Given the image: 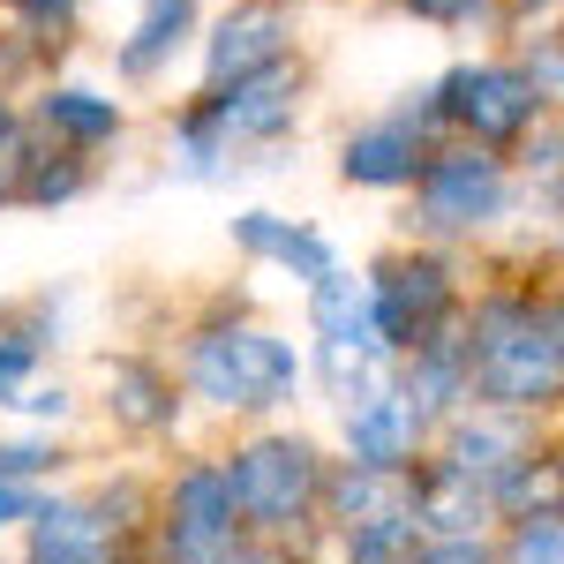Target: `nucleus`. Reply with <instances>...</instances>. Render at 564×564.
Returning a JSON list of instances; mask_svg holds the SVG:
<instances>
[{
	"label": "nucleus",
	"mask_w": 564,
	"mask_h": 564,
	"mask_svg": "<svg viewBox=\"0 0 564 564\" xmlns=\"http://www.w3.org/2000/svg\"><path fill=\"white\" fill-rule=\"evenodd\" d=\"M84 188H90L84 151L31 135V143L15 151V166H8V212H61V204H76Z\"/></svg>",
	"instance_id": "20"
},
{
	"label": "nucleus",
	"mask_w": 564,
	"mask_h": 564,
	"mask_svg": "<svg viewBox=\"0 0 564 564\" xmlns=\"http://www.w3.org/2000/svg\"><path fill=\"white\" fill-rule=\"evenodd\" d=\"M459 302H467V286H459V263L444 249H399V257L369 263V324H377L384 354H406Z\"/></svg>",
	"instance_id": "8"
},
{
	"label": "nucleus",
	"mask_w": 564,
	"mask_h": 564,
	"mask_svg": "<svg viewBox=\"0 0 564 564\" xmlns=\"http://www.w3.org/2000/svg\"><path fill=\"white\" fill-rule=\"evenodd\" d=\"M0 212H8V181H0Z\"/></svg>",
	"instance_id": "36"
},
{
	"label": "nucleus",
	"mask_w": 564,
	"mask_h": 564,
	"mask_svg": "<svg viewBox=\"0 0 564 564\" xmlns=\"http://www.w3.org/2000/svg\"><path fill=\"white\" fill-rule=\"evenodd\" d=\"M226 489H234V512L241 534L263 542H316V489H324V444L302 430H257L241 436L234 452H218Z\"/></svg>",
	"instance_id": "4"
},
{
	"label": "nucleus",
	"mask_w": 564,
	"mask_h": 564,
	"mask_svg": "<svg viewBox=\"0 0 564 564\" xmlns=\"http://www.w3.org/2000/svg\"><path fill=\"white\" fill-rule=\"evenodd\" d=\"M188 399H181V377L151 354H113L106 361V422L121 436H174Z\"/></svg>",
	"instance_id": "15"
},
{
	"label": "nucleus",
	"mask_w": 564,
	"mask_h": 564,
	"mask_svg": "<svg viewBox=\"0 0 564 564\" xmlns=\"http://www.w3.org/2000/svg\"><path fill=\"white\" fill-rule=\"evenodd\" d=\"M76 8H84V0H8L15 31H23L31 45H53L61 31H68V23H76Z\"/></svg>",
	"instance_id": "27"
},
{
	"label": "nucleus",
	"mask_w": 564,
	"mask_h": 564,
	"mask_svg": "<svg viewBox=\"0 0 564 564\" xmlns=\"http://www.w3.org/2000/svg\"><path fill=\"white\" fill-rule=\"evenodd\" d=\"M8 414H31V422H53L61 430V422H76V391L68 384H23Z\"/></svg>",
	"instance_id": "29"
},
{
	"label": "nucleus",
	"mask_w": 564,
	"mask_h": 564,
	"mask_svg": "<svg viewBox=\"0 0 564 564\" xmlns=\"http://www.w3.org/2000/svg\"><path fill=\"white\" fill-rule=\"evenodd\" d=\"M557 0H497V15H512V23H534V15H550Z\"/></svg>",
	"instance_id": "34"
},
{
	"label": "nucleus",
	"mask_w": 564,
	"mask_h": 564,
	"mask_svg": "<svg viewBox=\"0 0 564 564\" xmlns=\"http://www.w3.org/2000/svg\"><path fill=\"white\" fill-rule=\"evenodd\" d=\"M542 452H557V444H550V430H542V414L481 406V399H467L452 422H436V430H430V459L459 467V475L481 481L489 497H497L505 481L520 475V467H534Z\"/></svg>",
	"instance_id": "9"
},
{
	"label": "nucleus",
	"mask_w": 564,
	"mask_h": 564,
	"mask_svg": "<svg viewBox=\"0 0 564 564\" xmlns=\"http://www.w3.org/2000/svg\"><path fill=\"white\" fill-rule=\"evenodd\" d=\"M151 557L159 564H226L241 542V512L218 459H188L166 489H151Z\"/></svg>",
	"instance_id": "7"
},
{
	"label": "nucleus",
	"mask_w": 564,
	"mask_h": 564,
	"mask_svg": "<svg viewBox=\"0 0 564 564\" xmlns=\"http://www.w3.org/2000/svg\"><path fill=\"white\" fill-rule=\"evenodd\" d=\"M23 143H31V113L0 90V181H8V166H15V151H23Z\"/></svg>",
	"instance_id": "33"
},
{
	"label": "nucleus",
	"mask_w": 564,
	"mask_h": 564,
	"mask_svg": "<svg viewBox=\"0 0 564 564\" xmlns=\"http://www.w3.org/2000/svg\"><path fill=\"white\" fill-rule=\"evenodd\" d=\"M436 121L459 143H481V151H520L527 135L550 121V106L534 98V84L520 76V61H459L430 84Z\"/></svg>",
	"instance_id": "6"
},
{
	"label": "nucleus",
	"mask_w": 564,
	"mask_h": 564,
	"mask_svg": "<svg viewBox=\"0 0 564 564\" xmlns=\"http://www.w3.org/2000/svg\"><path fill=\"white\" fill-rule=\"evenodd\" d=\"M196 15H204L196 0H135L129 39L113 45V76H121V84H159L181 53H188Z\"/></svg>",
	"instance_id": "19"
},
{
	"label": "nucleus",
	"mask_w": 564,
	"mask_h": 564,
	"mask_svg": "<svg viewBox=\"0 0 564 564\" xmlns=\"http://www.w3.org/2000/svg\"><path fill=\"white\" fill-rule=\"evenodd\" d=\"M308 384L324 391L332 406H354V399H369V391L391 384V354L377 347V339H361V347H316Z\"/></svg>",
	"instance_id": "22"
},
{
	"label": "nucleus",
	"mask_w": 564,
	"mask_h": 564,
	"mask_svg": "<svg viewBox=\"0 0 564 564\" xmlns=\"http://www.w3.org/2000/svg\"><path fill=\"white\" fill-rule=\"evenodd\" d=\"M45 354H53V324H45V302L8 308L0 316V406H15V391L39 384Z\"/></svg>",
	"instance_id": "23"
},
{
	"label": "nucleus",
	"mask_w": 564,
	"mask_h": 564,
	"mask_svg": "<svg viewBox=\"0 0 564 564\" xmlns=\"http://www.w3.org/2000/svg\"><path fill=\"white\" fill-rule=\"evenodd\" d=\"M31 135L45 143H68V151H106V143H121L129 135V113H121V98H106V90L90 84H45L39 106H31Z\"/></svg>",
	"instance_id": "18"
},
{
	"label": "nucleus",
	"mask_w": 564,
	"mask_h": 564,
	"mask_svg": "<svg viewBox=\"0 0 564 564\" xmlns=\"http://www.w3.org/2000/svg\"><path fill=\"white\" fill-rule=\"evenodd\" d=\"M391 384L399 399L422 414V422H452L467 399H475V377H467V302L452 308L444 324H430L406 354H391Z\"/></svg>",
	"instance_id": "10"
},
{
	"label": "nucleus",
	"mask_w": 564,
	"mask_h": 564,
	"mask_svg": "<svg viewBox=\"0 0 564 564\" xmlns=\"http://www.w3.org/2000/svg\"><path fill=\"white\" fill-rule=\"evenodd\" d=\"M302 129V68L271 61L241 84L196 90L174 113V181H226L241 166H257L249 151H279L286 135Z\"/></svg>",
	"instance_id": "2"
},
{
	"label": "nucleus",
	"mask_w": 564,
	"mask_h": 564,
	"mask_svg": "<svg viewBox=\"0 0 564 564\" xmlns=\"http://www.w3.org/2000/svg\"><path fill=\"white\" fill-rule=\"evenodd\" d=\"M520 76L534 84V98H542V106L557 113V90H564V53H557V39H550V31H542V39H534V45L520 53Z\"/></svg>",
	"instance_id": "28"
},
{
	"label": "nucleus",
	"mask_w": 564,
	"mask_h": 564,
	"mask_svg": "<svg viewBox=\"0 0 564 564\" xmlns=\"http://www.w3.org/2000/svg\"><path fill=\"white\" fill-rule=\"evenodd\" d=\"M302 384H308V354L286 332L257 324V316H212L181 347V399H196L212 414L263 422V414L294 406Z\"/></svg>",
	"instance_id": "3"
},
{
	"label": "nucleus",
	"mask_w": 564,
	"mask_h": 564,
	"mask_svg": "<svg viewBox=\"0 0 564 564\" xmlns=\"http://www.w3.org/2000/svg\"><path fill=\"white\" fill-rule=\"evenodd\" d=\"M39 497H45V481H0V534H15V527L31 520Z\"/></svg>",
	"instance_id": "32"
},
{
	"label": "nucleus",
	"mask_w": 564,
	"mask_h": 564,
	"mask_svg": "<svg viewBox=\"0 0 564 564\" xmlns=\"http://www.w3.org/2000/svg\"><path fill=\"white\" fill-rule=\"evenodd\" d=\"M422 452H430V422L399 399V384L339 406V459H354V467H414Z\"/></svg>",
	"instance_id": "12"
},
{
	"label": "nucleus",
	"mask_w": 564,
	"mask_h": 564,
	"mask_svg": "<svg viewBox=\"0 0 564 564\" xmlns=\"http://www.w3.org/2000/svg\"><path fill=\"white\" fill-rule=\"evenodd\" d=\"M308 339L316 347H361V339H377V324H369V271L332 263V271L308 279Z\"/></svg>",
	"instance_id": "21"
},
{
	"label": "nucleus",
	"mask_w": 564,
	"mask_h": 564,
	"mask_svg": "<svg viewBox=\"0 0 564 564\" xmlns=\"http://www.w3.org/2000/svg\"><path fill=\"white\" fill-rule=\"evenodd\" d=\"M106 564H143V557H129V550H113V557H106Z\"/></svg>",
	"instance_id": "35"
},
{
	"label": "nucleus",
	"mask_w": 564,
	"mask_h": 564,
	"mask_svg": "<svg viewBox=\"0 0 564 564\" xmlns=\"http://www.w3.org/2000/svg\"><path fill=\"white\" fill-rule=\"evenodd\" d=\"M414 527H422V542H475V534H497V505L481 481L422 452L414 459Z\"/></svg>",
	"instance_id": "16"
},
{
	"label": "nucleus",
	"mask_w": 564,
	"mask_h": 564,
	"mask_svg": "<svg viewBox=\"0 0 564 564\" xmlns=\"http://www.w3.org/2000/svg\"><path fill=\"white\" fill-rule=\"evenodd\" d=\"M226 564H308V550H302V542H263V534H241Z\"/></svg>",
	"instance_id": "30"
},
{
	"label": "nucleus",
	"mask_w": 564,
	"mask_h": 564,
	"mask_svg": "<svg viewBox=\"0 0 564 564\" xmlns=\"http://www.w3.org/2000/svg\"><path fill=\"white\" fill-rule=\"evenodd\" d=\"M430 143L436 135L422 129V121H406V113L391 106V113L361 121V129L339 143V181H347V188H377V196H391V188H406V181L422 174Z\"/></svg>",
	"instance_id": "14"
},
{
	"label": "nucleus",
	"mask_w": 564,
	"mask_h": 564,
	"mask_svg": "<svg viewBox=\"0 0 564 564\" xmlns=\"http://www.w3.org/2000/svg\"><path fill=\"white\" fill-rule=\"evenodd\" d=\"M414 550H422L414 512L361 520V527H339V534H332V557H339V564H414Z\"/></svg>",
	"instance_id": "24"
},
{
	"label": "nucleus",
	"mask_w": 564,
	"mask_h": 564,
	"mask_svg": "<svg viewBox=\"0 0 564 564\" xmlns=\"http://www.w3.org/2000/svg\"><path fill=\"white\" fill-rule=\"evenodd\" d=\"M68 467V452L53 436H0V481H53Z\"/></svg>",
	"instance_id": "25"
},
{
	"label": "nucleus",
	"mask_w": 564,
	"mask_h": 564,
	"mask_svg": "<svg viewBox=\"0 0 564 564\" xmlns=\"http://www.w3.org/2000/svg\"><path fill=\"white\" fill-rule=\"evenodd\" d=\"M226 234H234V249L249 263H279V271H294V279H316V271H332L339 263V249H332V234H316V226H302V218L271 212V204H249V212L226 218Z\"/></svg>",
	"instance_id": "17"
},
{
	"label": "nucleus",
	"mask_w": 564,
	"mask_h": 564,
	"mask_svg": "<svg viewBox=\"0 0 564 564\" xmlns=\"http://www.w3.org/2000/svg\"><path fill=\"white\" fill-rule=\"evenodd\" d=\"M129 534L98 512V497H53L45 489L39 512L23 520V564H106Z\"/></svg>",
	"instance_id": "13"
},
{
	"label": "nucleus",
	"mask_w": 564,
	"mask_h": 564,
	"mask_svg": "<svg viewBox=\"0 0 564 564\" xmlns=\"http://www.w3.org/2000/svg\"><path fill=\"white\" fill-rule=\"evenodd\" d=\"M286 45H294L286 0H234V8L218 15V31L204 39V90L241 84V76H257L271 61H286Z\"/></svg>",
	"instance_id": "11"
},
{
	"label": "nucleus",
	"mask_w": 564,
	"mask_h": 564,
	"mask_svg": "<svg viewBox=\"0 0 564 564\" xmlns=\"http://www.w3.org/2000/svg\"><path fill=\"white\" fill-rule=\"evenodd\" d=\"M414 564H497V550H489V534H475V542H422Z\"/></svg>",
	"instance_id": "31"
},
{
	"label": "nucleus",
	"mask_w": 564,
	"mask_h": 564,
	"mask_svg": "<svg viewBox=\"0 0 564 564\" xmlns=\"http://www.w3.org/2000/svg\"><path fill=\"white\" fill-rule=\"evenodd\" d=\"M467 377L481 406L557 414L564 399V316L550 286H481L467 302Z\"/></svg>",
	"instance_id": "1"
},
{
	"label": "nucleus",
	"mask_w": 564,
	"mask_h": 564,
	"mask_svg": "<svg viewBox=\"0 0 564 564\" xmlns=\"http://www.w3.org/2000/svg\"><path fill=\"white\" fill-rule=\"evenodd\" d=\"M406 196H414V234H430V241H481V234H497L512 218L520 181L505 166V151L436 135L422 174L406 181Z\"/></svg>",
	"instance_id": "5"
},
{
	"label": "nucleus",
	"mask_w": 564,
	"mask_h": 564,
	"mask_svg": "<svg viewBox=\"0 0 564 564\" xmlns=\"http://www.w3.org/2000/svg\"><path fill=\"white\" fill-rule=\"evenodd\" d=\"M406 8L414 23H436V31H475V23H497V0H391Z\"/></svg>",
	"instance_id": "26"
}]
</instances>
